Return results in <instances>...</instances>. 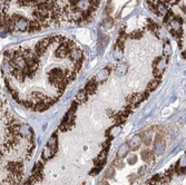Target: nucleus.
I'll use <instances>...</instances> for the list:
<instances>
[{"label":"nucleus","instance_id":"7","mask_svg":"<svg viewBox=\"0 0 186 185\" xmlns=\"http://www.w3.org/2000/svg\"><path fill=\"white\" fill-rule=\"evenodd\" d=\"M87 97H88V95H87L86 91H85V90H80L79 93H77V95H76L75 103H84V102H86Z\"/></svg>","mask_w":186,"mask_h":185},{"label":"nucleus","instance_id":"9","mask_svg":"<svg viewBox=\"0 0 186 185\" xmlns=\"http://www.w3.org/2000/svg\"><path fill=\"white\" fill-rule=\"evenodd\" d=\"M159 83H161V78H155L154 80H152V81H150V83L148 84V86H147V93L155 90L156 87L159 85Z\"/></svg>","mask_w":186,"mask_h":185},{"label":"nucleus","instance_id":"12","mask_svg":"<svg viewBox=\"0 0 186 185\" xmlns=\"http://www.w3.org/2000/svg\"><path fill=\"white\" fill-rule=\"evenodd\" d=\"M113 166L114 167H116V169H123L124 167V163H123V161L119 160V158H116V160L114 161V164H113Z\"/></svg>","mask_w":186,"mask_h":185},{"label":"nucleus","instance_id":"4","mask_svg":"<svg viewBox=\"0 0 186 185\" xmlns=\"http://www.w3.org/2000/svg\"><path fill=\"white\" fill-rule=\"evenodd\" d=\"M141 143H142V137L138 135L134 136L133 138H131V141H129V143H128V145H129V148L133 149V151H136V149L139 148V145H141Z\"/></svg>","mask_w":186,"mask_h":185},{"label":"nucleus","instance_id":"11","mask_svg":"<svg viewBox=\"0 0 186 185\" xmlns=\"http://www.w3.org/2000/svg\"><path fill=\"white\" fill-rule=\"evenodd\" d=\"M127 72V65H118L116 68V74L117 75H123L126 74Z\"/></svg>","mask_w":186,"mask_h":185},{"label":"nucleus","instance_id":"3","mask_svg":"<svg viewBox=\"0 0 186 185\" xmlns=\"http://www.w3.org/2000/svg\"><path fill=\"white\" fill-rule=\"evenodd\" d=\"M97 87H98V84L96 83L94 79H92V80H89L88 83L86 84L84 90L86 91L87 95H92V94H94L95 91L97 90Z\"/></svg>","mask_w":186,"mask_h":185},{"label":"nucleus","instance_id":"16","mask_svg":"<svg viewBox=\"0 0 186 185\" xmlns=\"http://www.w3.org/2000/svg\"><path fill=\"white\" fill-rule=\"evenodd\" d=\"M103 185H109V184H108V183H107V182H104V183H103Z\"/></svg>","mask_w":186,"mask_h":185},{"label":"nucleus","instance_id":"5","mask_svg":"<svg viewBox=\"0 0 186 185\" xmlns=\"http://www.w3.org/2000/svg\"><path fill=\"white\" fill-rule=\"evenodd\" d=\"M47 147L51 151V153L55 155V153L57 152V136L56 135L51 136V138H50L47 144Z\"/></svg>","mask_w":186,"mask_h":185},{"label":"nucleus","instance_id":"13","mask_svg":"<svg viewBox=\"0 0 186 185\" xmlns=\"http://www.w3.org/2000/svg\"><path fill=\"white\" fill-rule=\"evenodd\" d=\"M159 180H161V175H155V176H153L152 178H150L149 182H148V184L149 185H156L159 182Z\"/></svg>","mask_w":186,"mask_h":185},{"label":"nucleus","instance_id":"10","mask_svg":"<svg viewBox=\"0 0 186 185\" xmlns=\"http://www.w3.org/2000/svg\"><path fill=\"white\" fill-rule=\"evenodd\" d=\"M128 151H129V147H128L127 144H124L122 147L119 148V151H118V157L122 158V157H125V156H127L128 154Z\"/></svg>","mask_w":186,"mask_h":185},{"label":"nucleus","instance_id":"14","mask_svg":"<svg viewBox=\"0 0 186 185\" xmlns=\"http://www.w3.org/2000/svg\"><path fill=\"white\" fill-rule=\"evenodd\" d=\"M136 161H137V156H136V155L132 154L131 156L128 157V163H129V164H135V163H136Z\"/></svg>","mask_w":186,"mask_h":185},{"label":"nucleus","instance_id":"6","mask_svg":"<svg viewBox=\"0 0 186 185\" xmlns=\"http://www.w3.org/2000/svg\"><path fill=\"white\" fill-rule=\"evenodd\" d=\"M172 55V47H171L170 42L165 40L164 46H163V56L166 57V58H170V56Z\"/></svg>","mask_w":186,"mask_h":185},{"label":"nucleus","instance_id":"2","mask_svg":"<svg viewBox=\"0 0 186 185\" xmlns=\"http://www.w3.org/2000/svg\"><path fill=\"white\" fill-rule=\"evenodd\" d=\"M109 75H110V67H106V68L99 70V72L97 73V75H96L93 79L97 84L103 83V81H105V80L109 77Z\"/></svg>","mask_w":186,"mask_h":185},{"label":"nucleus","instance_id":"15","mask_svg":"<svg viewBox=\"0 0 186 185\" xmlns=\"http://www.w3.org/2000/svg\"><path fill=\"white\" fill-rule=\"evenodd\" d=\"M115 171H114V169L113 167H110V169L107 171V174H106V177H110V178H113V177L115 176Z\"/></svg>","mask_w":186,"mask_h":185},{"label":"nucleus","instance_id":"8","mask_svg":"<svg viewBox=\"0 0 186 185\" xmlns=\"http://www.w3.org/2000/svg\"><path fill=\"white\" fill-rule=\"evenodd\" d=\"M153 157H154L153 153L150 152L148 148L147 149H144V151L142 152V158L145 161V162H146V163H149L150 160H152Z\"/></svg>","mask_w":186,"mask_h":185},{"label":"nucleus","instance_id":"1","mask_svg":"<svg viewBox=\"0 0 186 185\" xmlns=\"http://www.w3.org/2000/svg\"><path fill=\"white\" fill-rule=\"evenodd\" d=\"M168 58L162 56V57H157L153 63V72L155 78H161L162 75L164 74L165 69H166V64Z\"/></svg>","mask_w":186,"mask_h":185}]
</instances>
